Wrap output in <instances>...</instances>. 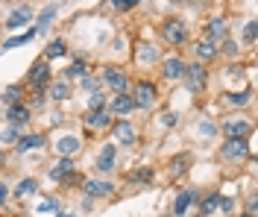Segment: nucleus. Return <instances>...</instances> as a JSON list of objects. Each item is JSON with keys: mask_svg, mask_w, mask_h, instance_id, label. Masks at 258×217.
<instances>
[{"mask_svg": "<svg viewBox=\"0 0 258 217\" xmlns=\"http://www.w3.org/2000/svg\"><path fill=\"white\" fill-rule=\"evenodd\" d=\"M138 0H114V9H132Z\"/></svg>", "mask_w": 258, "mask_h": 217, "instance_id": "nucleus-34", "label": "nucleus"}, {"mask_svg": "<svg viewBox=\"0 0 258 217\" xmlns=\"http://www.w3.org/2000/svg\"><path fill=\"white\" fill-rule=\"evenodd\" d=\"M50 97H53V100H64V97H68V85L64 83L53 85V88H50Z\"/></svg>", "mask_w": 258, "mask_h": 217, "instance_id": "nucleus-27", "label": "nucleus"}, {"mask_svg": "<svg viewBox=\"0 0 258 217\" xmlns=\"http://www.w3.org/2000/svg\"><path fill=\"white\" fill-rule=\"evenodd\" d=\"M156 100V85L153 83H141L138 91H135V106H150Z\"/></svg>", "mask_w": 258, "mask_h": 217, "instance_id": "nucleus-7", "label": "nucleus"}, {"mask_svg": "<svg viewBox=\"0 0 258 217\" xmlns=\"http://www.w3.org/2000/svg\"><path fill=\"white\" fill-rule=\"evenodd\" d=\"M246 153H249V147L243 144V138H229L226 147H223V156L226 159H232V162H235V159H243Z\"/></svg>", "mask_w": 258, "mask_h": 217, "instance_id": "nucleus-5", "label": "nucleus"}, {"mask_svg": "<svg viewBox=\"0 0 258 217\" xmlns=\"http://www.w3.org/2000/svg\"><path fill=\"white\" fill-rule=\"evenodd\" d=\"M132 109H135V100H132V97H126V94H114V100H112L114 115H129Z\"/></svg>", "mask_w": 258, "mask_h": 217, "instance_id": "nucleus-12", "label": "nucleus"}, {"mask_svg": "<svg viewBox=\"0 0 258 217\" xmlns=\"http://www.w3.org/2000/svg\"><path fill=\"white\" fill-rule=\"evenodd\" d=\"M182 77L188 80V88H191V91H203V88H206V67H203V65L185 67V74H182Z\"/></svg>", "mask_w": 258, "mask_h": 217, "instance_id": "nucleus-3", "label": "nucleus"}, {"mask_svg": "<svg viewBox=\"0 0 258 217\" xmlns=\"http://www.w3.org/2000/svg\"><path fill=\"white\" fill-rule=\"evenodd\" d=\"M6 197H9V191H6V185H0V202L6 200Z\"/></svg>", "mask_w": 258, "mask_h": 217, "instance_id": "nucleus-39", "label": "nucleus"}, {"mask_svg": "<svg viewBox=\"0 0 258 217\" xmlns=\"http://www.w3.org/2000/svg\"><path fill=\"white\" fill-rule=\"evenodd\" d=\"M59 217H71V214H59Z\"/></svg>", "mask_w": 258, "mask_h": 217, "instance_id": "nucleus-41", "label": "nucleus"}, {"mask_svg": "<svg viewBox=\"0 0 258 217\" xmlns=\"http://www.w3.org/2000/svg\"><path fill=\"white\" fill-rule=\"evenodd\" d=\"M246 97H249V91H246V94H226V100L232 103V106H243Z\"/></svg>", "mask_w": 258, "mask_h": 217, "instance_id": "nucleus-30", "label": "nucleus"}, {"mask_svg": "<svg viewBox=\"0 0 258 217\" xmlns=\"http://www.w3.org/2000/svg\"><path fill=\"white\" fill-rule=\"evenodd\" d=\"M197 56H200L203 62H211V59L217 56V47L209 44V41H200V44H197Z\"/></svg>", "mask_w": 258, "mask_h": 217, "instance_id": "nucleus-22", "label": "nucleus"}, {"mask_svg": "<svg viewBox=\"0 0 258 217\" xmlns=\"http://www.w3.org/2000/svg\"><path fill=\"white\" fill-rule=\"evenodd\" d=\"M255 24H252V21H249V24H246V33H243V38H246V41H255Z\"/></svg>", "mask_w": 258, "mask_h": 217, "instance_id": "nucleus-33", "label": "nucleus"}, {"mask_svg": "<svg viewBox=\"0 0 258 217\" xmlns=\"http://www.w3.org/2000/svg\"><path fill=\"white\" fill-rule=\"evenodd\" d=\"M64 50H68V47H64V41L59 38V41H53V44H47V50H44V56H47V59H59V56H64Z\"/></svg>", "mask_w": 258, "mask_h": 217, "instance_id": "nucleus-23", "label": "nucleus"}, {"mask_svg": "<svg viewBox=\"0 0 258 217\" xmlns=\"http://www.w3.org/2000/svg\"><path fill=\"white\" fill-rule=\"evenodd\" d=\"M88 106H91V112H100V109H103V94L94 91V94H91V100H88Z\"/></svg>", "mask_w": 258, "mask_h": 217, "instance_id": "nucleus-29", "label": "nucleus"}, {"mask_svg": "<svg viewBox=\"0 0 258 217\" xmlns=\"http://www.w3.org/2000/svg\"><path fill=\"white\" fill-rule=\"evenodd\" d=\"M243 217H255V211H249V214H243Z\"/></svg>", "mask_w": 258, "mask_h": 217, "instance_id": "nucleus-40", "label": "nucleus"}, {"mask_svg": "<svg viewBox=\"0 0 258 217\" xmlns=\"http://www.w3.org/2000/svg\"><path fill=\"white\" fill-rule=\"evenodd\" d=\"M161 123H164V126H173V123H176V115H161Z\"/></svg>", "mask_w": 258, "mask_h": 217, "instance_id": "nucleus-37", "label": "nucleus"}, {"mask_svg": "<svg viewBox=\"0 0 258 217\" xmlns=\"http://www.w3.org/2000/svg\"><path fill=\"white\" fill-rule=\"evenodd\" d=\"M53 208H56V200H44L38 205V211H53Z\"/></svg>", "mask_w": 258, "mask_h": 217, "instance_id": "nucleus-36", "label": "nucleus"}, {"mask_svg": "<svg viewBox=\"0 0 258 217\" xmlns=\"http://www.w3.org/2000/svg\"><path fill=\"white\" fill-rule=\"evenodd\" d=\"M56 150L62 153L64 159H71L74 153L80 150V138H74V135H64V138H59V141H56Z\"/></svg>", "mask_w": 258, "mask_h": 217, "instance_id": "nucleus-8", "label": "nucleus"}, {"mask_svg": "<svg viewBox=\"0 0 258 217\" xmlns=\"http://www.w3.org/2000/svg\"><path fill=\"white\" fill-rule=\"evenodd\" d=\"M44 144V135H24L21 141H18V150H35V147H41Z\"/></svg>", "mask_w": 258, "mask_h": 217, "instance_id": "nucleus-19", "label": "nucleus"}, {"mask_svg": "<svg viewBox=\"0 0 258 217\" xmlns=\"http://www.w3.org/2000/svg\"><path fill=\"white\" fill-rule=\"evenodd\" d=\"M106 85L112 88L114 94H123V91H126V85H129V80H126V74H123V70L109 67V70H106Z\"/></svg>", "mask_w": 258, "mask_h": 217, "instance_id": "nucleus-4", "label": "nucleus"}, {"mask_svg": "<svg viewBox=\"0 0 258 217\" xmlns=\"http://www.w3.org/2000/svg\"><path fill=\"white\" fill-rule=\"evenodd\" d=\"M112 191H114L112 182H97V179L85 182V194H88V197H106V194H112Z\"/></svg>", "mask_w": 258, "mask_h": 217, "instance_id": "nucleus-11", "label": "nucleus"}, {"mask_svg": "<svg viewBox=\"0 0 258 217\" xmlns=\"http://www.w3.org/2000/svg\"><path fill=\"white\" fill-rule=\"evenodd\" d=\"M47 83H50V67L44 65V62H35V65L30 67V85L38 91V94H41Z\"/></svg>", "mask_w": 258, "mask_h": 217, "instance_id": "nucleus-2", "label": "nucleus"}, {"mask_svg": "<svg viewBox=\"0 0 258 217\" xmlns=\"http://www.w3.org/2000/svg\"><path fill=\"white\" fill-rule=\"evenodd\" d=\"M114 156H117V150H114V147H103V150H100V156H97V170H100V173L112 170V167H114Z\"/></svg>", "mask_w": 258, "mask_h": 217, "instance_id": "nucleus-9", "label": "nucleus"}, {"mask_svg": "<svg viewBox=\"0 0 258 217\" xmlns=\"http://www.w3.org/2000/svg\"><path fill=\"white\" fill-rule=\"evenodd\" d=\"M80 74H85V65L82 62H74V65L68 67V77H80Z\"/></svg>", "mask_w": 258, "mask_h": 217, "instance_id": "nucleus-32", "label": "nucleus"}, {"mask_svg": "<svg viewBox=\"0 0 258 217\" xmlns=\"http://www.w3.org/2000/svg\"><path fill=\"white\" fill-rule=\"evenodd\" d=\"M114 138H117V141H120V144H135V129H132V123H123V120H120V123H117V126H114Z\"/></svg>", "mask_w": 258, "mask_h": 217, "instance_id": "nucleus-13", "label": "nucleus"}, {"mask_svg": "<svg viewBox=\"0 0 258 217\" xmlns=\"http://www.w3.org/2000/svg\"><path fill=\"white\" fill-rule=\"evenodd\" d=\"M138 59H141V62H147V65H150V62H156V50H153L150 44H144V47L138 50Z\"/></svg>", "mask_w": 258, "mask_h": 217, "instance_id": "nucleus-26", "label": "nucleus"}, {"mask_svg": "<svg viewBox=\"0 0 258 217\" xmlns=\"http://www.w3.org/2000/svg\"><path fill=\"white\" fill-rule=\"evenodd\" d=\"M30 18H32V9H30V6H21L18 12H12V15H9L6 27H9V30H15V27H24V24H27Z\"/></svg>", "mask_w": 258, "mask_h": 217, "instance_id": "nucleus-14", "label": "nucleus"}, {"mask_svg": "<svg viewBox=\"0 0 258 217\" xmlns=\"http://www.w3.org/2000/svg\"><path fill=\"white\" fill-rule=\"evenodd\" d=\"M194 200H197V194H194V191H182V194H179V200H176V208H173V211H176V214H185V211H188V205H191Z\"/></svg>", "mask_w": 258, "mask_h": 217, "instance_id": "nucleus-20", "label": "nucleus"}, {"mask_svg": "<svg viewBox=\"0 0 258 217\" xmlns=\"http://www.w3.org/2000/svg\"><path fill=\"white\" fill-rule=\"evenodd\" d=\"M150 176H153V173H150V167H144L141 173H135V179H138V182H150Z\"/></svg>", "mask_w": 258, "mask_h": 217, "instance_id": "nucleus-35", "label": "nucleus"}, {"mask_svg": "<svg viewBox=\"0 0 258 217\" xmlns=\"http://www.w3.org/2000/svg\"><path fill=\"white\" fill-rule=\"evenodd\" d=\"M38 35V30H27L24 35H15V38H9L6 41V50H12V47H21V44H27V41H32Z\"/></svg>", "mask_w": 258, "mask_h": 217, "instance_id": "nucleus-21", "label": "nucleus"}, {"mask_svg": "<svg viewBox=\"0 0 258 217\" xmlns=\"http://www.w3.org/2000/svg\"><path fill=\"white\" fill-rule=\"evenodd\" d=\"M9 123H12V126H24V123H27V120H30V112H27V106H18V103H12V106H9Z\"/></svg>", "mask_w": 258, "mask_h": 217, "instance_id": "nucleus-10", "label": "nucleus"}, {"mask_svg": "<svg viewBox=\"0 0 258 217\" xmlns=\"http://www.w3.org/2000/svg\"><path fill=\"white\" fill-rule=\"evenodd\" d=\"M50 176H53V179H74V162H71V159H62V162L56 165V170H50Z\"/></svg>", "mask_w": 258, "mask_h": 217, "instance_id": "nucleus-16", "label": "nucleus"}, {"mask_svg": "<svg viewBox=\"0 0 258 217\" xmlns=\"http://www.w3.org/2000/svg\"><path fill=\"white\" fill-rule=\"evenodd\" d=\"M53 15H56V9H53V6H47V9L41 12V18H38V27H35V30H44L50 21H53Z\"/></svg>", "mask_w": 258, "mask_h": 217, "instance_id": "nucleus-25", "label": "nucleus"}, {"mask_svg": "<svg viewBox=\"0 0 258 217\" xmlns=\"http://www.w3.org/2000/svg\"><path fill=\"white\" fill-rule=\"evenodd\" d=\"M173 3H182V0H173Z\"/></svg>", "mask_w": 258, "mask_h": 217, "instance_id": "nucleus-42", "label": "nucleus"}, {"mask_svg": "<svg viewBox=\"0 0 258 217\" xmlns=\"http://www.w3.org/2000/svg\"><path fill=\"white\" fill-rule=\"evenodd\" d=\"M85 88H88V91H94V88H97V80H91V77H85Z\"/></svg>", "mask_w": 258, "mask_h": 217, "instance_id": "nucleus-38", "label": "nucleus"}, {"mask_svg": "<svg viewBox=\"0 0 258 217\" xmlns=\"http://www.w3.org/2000/svg\"><path fill=\"white\" fill-rule=\"evenodd\" d=\"M85 123H88L91 129H106V126L112 123V117H109L106 112H103V109H100V112H88V117H85Z\"/></svg>", "mask_w": 258, "mask_h": 217, "instance_id": "nucleus-15", "label": "nucleus"}, {"mask_svg": "<svg viewBox=\"0 0 258 217\" xmlns=\"http://www.w3.org/2000/svg\"><path fill=\"white\" fill-rule=\"evenodd\" d=\"M246 132H249V123L246 120H229L226 123V135L229 138H243Z\"/></svg>", "mask_w": 258, "mask_h": 217, "instance_id": "nucleus-17", "label": "nucleus"}, {"mask_svg": "<svg viewBox=\"0 0 258 217\" xmlns=\"http://www.w3.org/2000/svg\"><path fill=\"white\" fill-rule=\"evenodd\" d=\"M217 205H220V197H217V194H211L209 200L203 202V214H211V211H214Z\"/></svg>", "mask_w": 258, "mask_h": 217, "instance_id": "nucleus-28", "label": "nucleus"}, {"mask_svg": "<svg viewBox=\"0 0 258 217\" xmlns=\"http://www.w3.org/2000/svg\"><path fill=\"white\" fill-rule=\"evenodd\" d=\"M182 74H185V65L179 59H167L164 62V77L167 80H182Z\"/></svg>", "mask_w": 258, "mask_h": 217, "instance_id": "nucleus-18", "label": "nucleus"}, {"mask_svg": "<svg viewBox=\"0 0 258 217\" xmlns=\"http://www.w3.org/2000/svg\"><path fill=\"white\" fill-rule=\"evenodd\" d=\"M223 38H226V24L220 21V18H217V21H211V24H209V30H206V41L217 47V44H220Z\"/></svg>", "mask_w": 258, "mask_h": 217, "instance_id": "nucleus-6", "label": "nucleus"}, {"mask_svg": "<svg viewBox=\"0 0 258 217\" xmlns=\"http://www.w3.org/2000/svg\"><path fill=\"white\" fill-rule=\"evenodd\" d=\"M15 194L18 197H30V194H35V182H32V179H24V182L18 185Z\"/></svg>", "mask_w": 258, "mask_h": 217, "instance_id": "nucleus-24", "label": "nucleus"}, {"mask_svg": "<svg viewBox=\"0 0 258 217\" xmlns=\"http://www.w3.org/2000/svg\"><path fill=\"white\" fill-rule=\"evenodd\" d=\"M161 35H164V41H167V44H182V41L188 38V30H185V24H182V21L170 18V21H164Z\"/></svg>", "mask_w": 258, "mask_h": 217, "instance_id": "nucleus-1", "label": "nucleus"}, {"mask_svg": "<svg viewBox=\"0 0 258 217\" xmlns=\"http://www.w3.org/2000/svg\"><path fill=\"white\" fill-rule=\"evenodd\" d=\"M185 165H188V156H179V159H173V173H176V176H179V173H185V170H182Z\"/></svg>", "mask_w": 258, "mask_h": 217, "instance_id": "nucleus-31", "label": "nucleus"}]
</instances>
